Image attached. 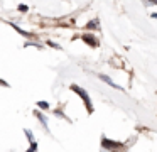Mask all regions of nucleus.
<instances>
[{"label": "nucleus", "instance_id": "nucleus-8", "mask_svg": "<svg viewBox=\"0 0 157 152\" xmlns=\"http://www.w3.org/2000/svg\"><path fill=\"white\" fill-rule=\"evenodd\" d=\"M37 107L41 108V110H48V108H49V103H48V101H37Z\"/></svg>", "mask_w": 157, "mask_h": 152}, {"label": "nucleus", "instance_id": "nucleus-2", "mask_svg": "<svg viewBox=\"0 0 157 152\" xmlns=\"http://www.w3.org/2000/svg\"><path fill=\"white\" fill-rule=\"evenodd\" d=\"M101 145L105 149H108V150H113V152H118L120 149H123V145L120 144V142H113V140H108V138L103 137L101 138Z\"/></svg>", "mask_w": 157, "mask_h": 152}, {"label": "nucleus", "instance_id": "nucleus-13", "mask_svg": "<svg viewBox=\"0 0 157 152\" xmlns=\"http://www.w3.org/2000/svg\"><path fill=\"white\" fill-rule=\"evenodd\" d=\"M147 3H150V5H155V3H157V0H149Z\"/></svg>", "mask_w": 157, "mask_h": 152}, {"label": "nucleus", "instance_id": "nucleus-1", "mask_svg": "<svg viewBox=\"0 0 157 152\" xmlns=\"http://www.w3.org/2000/svg\"><path fill=\"white\" fill-rule=\"evenodd\" d=\"M71 91H75L76 95H78L79 98H81L83 101H85V107H86V110H88V113H93V103H91V98H90V95L86 93L85 90H83L81 86H78V84H71Z\"/></svg>", "mask_w": 157, "mask_h": 152}, {"label": "nucleus", "instance_id": "nucleus-7", "mask_svg": "<svg viewBox=\"0 0 157 152\" xmlns=\"http://www.w3.org/2000/svg\"><path fill=\"white\" fill-rule=\"evenodd\" d=\"M36 117H37V120L42 123V127H44L46 130H48V128H49V127H48V118H46L44 115L41 113V111H36Z\"/></svg>", "mask_w": 157, "mask_h": 152}, {"label": "nucleus", "instance_id": "nucleus-10", "mask_svg": "<svg viewBox=\"0 0 157 152\" xmlns=\"http://www.w3.org/2000/svg\"><path fill=\"white\" fill-rule=\"evenodd\" d=\"M19 10H21V12H27V10H29V7L25 5V3H21V5H19Z\"/></svg>", "mask_w": 157, "mask_h": 152}, {"label": "nucleus", "instance_id": "nucleus-14", "mask_svg": "<svg viewBox=\"0 0 157 152\" xmlns=\"http://www.w3.org/2000/svg\"><path fill=\"white\" fill-rule=\"evenodd\" d=\"M150 17H152V19H157V14H155V12H152V14H150Z\"/></svg>", "mask_w": 157, "mask_h": 152}, {"label": "nucleus", "instance_id": "nucleus-12", "mask_svg": "<svg viewBox=\"0 0 157 152\" xmlns=\"http://www.w3.org/2000/svg\"><path fill=\"white\" fill-rule=\"evenodd\" d=\"M25 46H36V47H39V49H42V46L37 42H25Z\"/></svg>", "mask_w": 157, "mask_h": 152}, {"label": "nucleus", "instance_id": "nucleus-6", "mask_svg": "<svg viewBox=\"0 0 157 152\" xmlns=\"http://www.w3.org/2000/svg\"><path fill=\"white\" fill-rule=\"evenodd\" d=\"M86 29H88V30H96V29H100V20H98V19L90 20V22L86 24Z\"/></svg>", "mask_w": 157, "mask_h": 152}, {"label": "nucleus", "instance_id": "nucleus-3", "mask_svg": "<svg viewBox=\"0 0 157 152\" xmlns=\"http://www.w3.org/2000/svg\"><path fill=\"white\" fill-rule=\"evenodd\" d=\"M81 39L85 41L88 46H91V47H96V46H98V39H96L95 36H91V34H85V36H81Z\"/></svg>", "mask_w": 157, "mask_h": 152}, {"label": "nucleus", "instance_id": "nucleus-5", "mask_svg": "<svg viewBox=\"0 0 157 152\" xmlns=\"http://www.w3.org/2000/svg\"><path fill=\"white\" fill-rule=\"evenodd\" d=\"M9 24H10V25H12V27H14V29H15V30H17V32H19V34H22V36H24V37H27V39H31V37H34V34H31V32H25V30H24V29H21V27H19V25H15V24H14V22H9Z\"/></svg>", "mask_w": 157, "mask_h": 152}, {"label": "nucleus", "instance_id": "nucleus-11", "mask_svg": "<svg viewBox=\"0 0 157 152\" xmlns=\"http://www.w3.org/2000/svg\"><path fill=\"white\" fill-rule=\"evenodd\" d=\"M25 135H27V138H29L31 142H34V135H32L31 130H25Z\"/></svg>", "mask_w": 157, "mask_h": 152}, {"label": "nucleus", "instance_id": "nucleus-4", "mask_svg": "<svg viewBox=\"0 0 157 152\" xmlns=\"http://www.w3.org/2000/svg\"><path fill=\"white\" fill-rule=\"evenodd\" d=\"M98 78H100L101 81H105V83H108L110 86H112V88H115V90H122V91H125L122 86H120V84H117L115 81H112V80H110V78L106 76V74H98Z\"/></svg>", "mask_w": 157, "mask_h": 152}, {"label": "nucleus", "instance_id": "nucleus-15", "mask_svg": "<svg viewBox=\"0 0 157 152\" xmlns=\"http://www.w3.org/2000/svg\"><path fill=\"white\" fill-rule=\"evenodd\" d=\"M25 152H34V150H31V149H29V150H25Z\"/></svg>", "mask_w": 157, "mask_h": 152}, {"label": "nucleus", "instance_id": "nucleus-9", "mask_svg": "<svg viewBox=\"0 0 157 152\" xmlns=\"http://www.w3.org/2000/svg\"><path fill=\"white\" fill-rule=\"evenodd\" d=\"M48 46L54 47V49H61V46H59V44H56V42H52V41H48Z\"/></svg>", "mask_w": 157, "mask_h": 152}]
</instances>
